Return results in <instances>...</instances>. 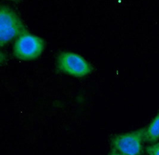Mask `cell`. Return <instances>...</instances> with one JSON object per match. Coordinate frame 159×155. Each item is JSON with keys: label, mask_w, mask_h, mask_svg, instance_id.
Masks as SVG:
<instances>
[{"label": "cell", "mask_w": 159, "mask_h": 155, "mask_svg": "<svg viewBox=\"0 0 159 155\" xmlns=\"http://www.w3.org/2000/svg\"><path fill=\"white\" fill-rule=\"evenodd\" d=\"M145 150L148 155H159V143L147 147Z\"/></svg>", "instance_id": "cell-6"}, {"label": "cell", "mask_w": 159, "mask_h": 155, "mask_svg": "<svg viewBox=\"0 0 159 155\" xmlns=\"http://www.w3.org/2000/svg\"><path fill=\"white\" fill-rule=\"evenodd\" d=\"M26 28L18 16L10 8L0 10V44H7L15 38L27 33Z\"/></svg>", "instance_id": "cell-1"}, {"label": "cell", "mask_w": 159, "mask_h": 155, "mask_svg": "<svg viewBox=\"0 0 159 155\" xmlns=\"http://www.w3.org/2000/svg\"><path fill=\"white\" fill-rule=\"evenodd\" d=\"M159 139V113L148 126L145 128L144 141L153 143Z\"/></svg>", "instance_id": "cell-5"}, {"label": "cell", "mask_w": 159, "mask_h": 155, "mask_svg": "<svg viewBox=\"0 0 159 155\" xmlns=\"http://www.w3.org/2000/svg\"><path fill=\"white\" fill-rule=\"evenodd\" d=\"M59 70L75 77H84L90 74L93 67L83 57L71 52H61L57 60Z\"/></svg>", "instance_id": "cell-4"}, {"label": "cell", "mask_w": 159, "mask_h": 155, "mask_svg": "<svg viewBox=\"0 0 159 155\" xmlns=\"http://www.w3.org/2000/svg\"><path fill=\"white\" fill-rule=\"evenodd\" d=\"M44 47L43 39L27 32L16 40L13 52L17 58L29 61L38 58L43 52Z\"/></svg>", "instance_id": "cell-3"}, {"label": "cell", "mask_w": 159, "mask_h": 155, "mask_svg": "<svg viewBox=\"0 0 159 155\" xmlns=\"http://www.w3.org/2000/svg\"><path fill=\"white\" fill-rule=\"evenodd\" d=\"M145 128L131 133L116 135L111 139L114 150L122 155H141Z\"/></svg>", "instance_id": "cell-2"}, {"label": "cell", "mask_w": 159, "mask_h": 155, "mask_svg": "<svg viewBox=\"0 0 159 155\" xmlns=\"http://www.w3.org/2000/svg\"><path fill=\"white\" fill-rule=\"evenodd\" d=\"M120 155L119 153H118V152H117L115 150H113L111 153H110V155Z\"/></svg>", "instance_id": "cell-7"}]
</instances>
